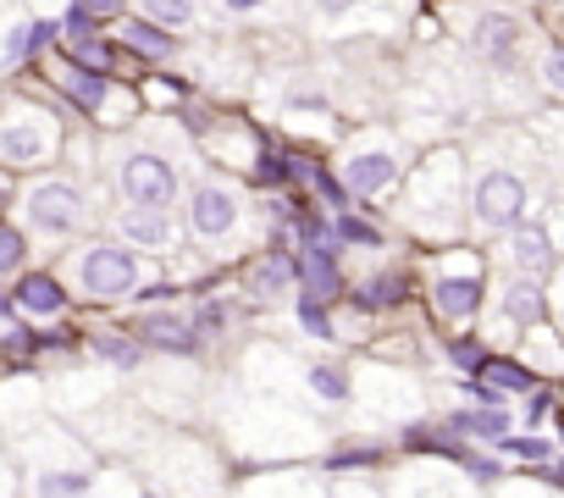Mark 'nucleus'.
<instances>
[{
    "label": "nucleus",
    "mask_w": 564,
    "mask_h": 498,
    "mask_svg": "<svg viewBox=\"0 0 564 498\" xmlns=\"http://www.w3.org/2000/svg\"><path fill=\"white\" fill-rule=\"evenodd\" d=\"M558 177H564V144H558Z\"/></svg>",
    "instance_id": "obj_44"
},
{
    "label": "nucleus",
    "mask_w": 564,
    "mask_h": 498,
    "mask_svg": "<svg viewBox=\"0 0 564 498\" xmlns=\"http://www.w3.org/2000/svg\"><path fill=\"white\" fill-rule=\"evenodd\" d=\"M481 371H487L503 393H531V388H536V371H525V366H514V360H481Z\"/></svg>",
    "instance_id": "obj_21"
},
{
    "label": "nucleus",
    "mask_w": 564,
    "mask_h": 498,
    "mask_svg": "<svg viewBox=\"0 0 564 498\" xmlns=\"http://www.w3.org/2000/svg\"><path fill=\"white\" fill-rule=\"evenodd\" d=\"M117 188H122L128 205H161V210H172V199H177V166L166 155H155V150H128L117 161Z\"/></svg>",
    "instance_id": "obj_5"
},
{
    "label": "nucleus",
    "mask_w": 564,
    "mask_h": 498,
    "mask_svg": "<svg viewBox=\"0 0 564 498\" xmlns=\"http://www.w3.org/2000/svg\"><path fill=\"white\" fill-rule=\"evenodd\" d=\"M338 238H344L349 249H377V243H382V232H377L371 221H360V216H338Z\"/></svg>",
    "instance_id": "obj_29"
},
{
    "label": "nucleus",
    "mask_w": 564,
    "mask_h": 498,
    "mask_svg": "<svg viewBox=\"0 0 564 498\" xmlns=\"http://www.w3.org/2000/svg\"><path fill=\"white\" fill-rule=\"evenodd\" d=\"M29 56H34V23H23V18H18V23H12V34H7V73H18Z\"/></svg>",
    "instance_id": "obj_26"
},
{
    "label": "nucleus",
    "mask_w": 564,
    "mask_h": 498,
    "mask_svg": "<svg viewBox=\"0 0 564 498\" xmlns=\"http://www.w3.org/2000/svg\"><path fill=\"white\" fill-rule=\"evenodd\" d=\"M481 300H487V283H481L476 272H437V283H432V305H437V316H448V322L476 316Z\"/></svg>",
    "instance_id": "obj_10"
},
{
    "label": "nucleus",
    "mask_w": 564,
    "mask_h": 498,
    "mask_svg": "<svg viewBox=\"0 0 564 498\" xmlns=\"http://www.w3.org/2000/svg\"><path fill=\"white\" fill-rule=\"evenodd\" d=\"M470 40H476V51H481L492 67H509V62H514V45H520V23H514L509 12H481Z\"/></svg>",
    "instance_id": "obj_11"
},
{
    "label": "nucleus",
    "mask_w": 564,
    "mask_h": 498,
    "mask_svg": "<svg viewBox=\"0 0 564 498\" xmlns=\"http://www.w3.org/2000/svg\"><path fill=\"white\" fill-rule=\"evenodd\" d=\"M404 294H410V278L404 272H377V278H366L360 305L366 311H393V305H404Z\"/></svg>",
    "instance_id": "obj_20"
},
{
    "label": "nucleus",
    "mask_w": 564,
    "mask_h": 498,
    "mask_svg": "<svg viewBox=\"0 0 564 498\" xmlns=\"http://www.w3.org/2000/svg\"><path fill=\"white\" fill-rule=\"evenodd\" d=\"M366 459H377V448H371V443H360V448H338L327 465H366Z\"/></svg>",
    "instance_id": "obj_39"
},
{
    "label": "nucleus",
    "mask_w": 564,
    "mask_h": 498,
    "mask_svg": "<svg viewBox=\"0 0 564 498\" xmlns=\"http://www.w3.org/2000/svg\"><path fill=\"white\" fill-rule=\"evenodd\" d=\"M294 283H300V267H294L289 256H282V249H271V256H265V261H254V272H249V294H254V300H265V305H276Z\"/></svg>",
    "instance_id": "obj_14"
},
{
    "label": "nucleus",
    "mask_w": 564,
    "mask_h": 498,
    "mask_svg": "<svg viewBox=\"0 0 564 498\" xmlns=\"http://www.w3.org/2000/svg\"><path fill=\"white\" fill-rule=\"evenodd\" d=\"M448 426H454L459 437H487V443H503V437H509V415H503L498 404L454 410V415H448Z\"/></svg>",
    "instance_id": "obj_18"
},
{
    "label": "nucleus",
    "mask_w": 564,
    "mask_h": 498,
    "mask_svg": "<svg viewBox=\"0 0 564 498\" xmlns=\"http://www.w3.org/2000/svg\"><path fill=\"white\" fill-rule=\"evenodd\" d=\"M509 256H514V267L520 272H531V278H542V272H553V232L542 227V221H514V232H509Z\"/></svg>",
    "instance_id": "obj_12"
},
{
    "label": "nucleus",
    "mask_w": 564,
    "mask_h": 498,
    "mask_svg": "<svg viewBox=\"0 0 564 498\" xmlns=\"http://www.w3.org/2000/svg\"><path fill=\"white\" fill-rule=\"evenodd\" d=\"M122 40H128V51H144L150 62H166V56H172V34H166V23H155V18H133V23L122 29Z\"/></svg>",
    "instance_id": "obj_19"
},
{
    "label": "nucleus",
    "mask_w": 564,
    "mask_h": 498,
    "mask_svg": "<svg viewBox=\"0 0 564 498\" xmlns=\"http://www.w3.org/2000/svg\"><path fill=\"white\" fill-rule=\"evenodd\" d=\"M300 172L316 183V194H322L327 205H349V194H355V188H349V183H338V177H333L322 161H300Z\"/></svg>",
    "instance_id": "obj_23"
},
{
    "label": "nucleus",
    "mask_w": 564,
    "mask_h": 498,
    "mask_svg": "<svg viewBox=\"0 0 564 498\" xmlns=\"http://www.w3.org/2000/svg\"><path fill=\"white\" fill-rule=\"evenodd\" d=\"M300 243H305V249H322V243H327V221H316V216H300Z\"/></svg>",
    "instance_id": "obj_37"
},
{
    "label": "nucleus",
    "mask_w": 564,
    "mask_h": 498,
    "mask_svg": "<svg viewBox=\"0 0 564 498\" xmlns=\"http://www.w3.org/2000/svg\"><path fill=\"white\" fill-rule=\"evenodd\" d=\"M558 327H564V305H558Z\"/></svg>",
    "instance_id": "obj_45"
},
{
    "label": "nucleus",
    "mask_w": 564,
    "mask_h": 498,
    "mask_svg": "<svg viewBox=\"0 0 564 498\" xmlns=\"http://www.w3.org/2000/svg\"><path fill=\"white\" fill-rule=\"evenodd\" d=\"M254 177H260V183H271V188H276V183H282V177H289V161H282V155H260V161H254Z\"/></svg>",
    "instance_id": "obj_36"
},
{
    "label": "nucleus",
    "mask_w": 564,
    "mask_h": 498,
    "mask_svg": "<svg viewBox=\"0 0 564 498\" xmlns=\"http://www.w3.org/2000/svg\"><path fill=\"white\" fill-rule=\"evenodd\" d=\"M547 410H553V399H547L542 388H531V393H525V421L536 426V421H547Z\"/></svg>",
    "instance_id": "obj_38"
},
{
    "label": "nucleus",
    "mask_w": 564,
    "mask_h": 498,
    "mask_svg": "<svg viewBox=\"0 0 564 498\" xmlns=\"http://www.w3.org/2000/svg\"><path fill=\"white\" fill-rule=\"evenodd\" d=\"M503 316L514 322V327H536L542 316H547V300H542V283L531 278V272H520L509 289H503Z\"/></svg>",
    "instance_id": "obj_17"
},
{
    "label": "nucleus",
    "mask_w": 564,
    "mask_h": 498,
    "mask_svg": "<svg viewBox=\"0 0 564 498\" xmlns=\"http://www.w3.org/2000/svg\"><path fill=\"white\" fill-rule=\"evenodd\" d=\"M300 289L311 300H338L344 294V272H338V256L322 243V249H305V261H300Z\"/></svg>",
    "instance_id": "obj_13"
},
{
    "label": "nucleus",
    "mask_w": 564,
    "mask_h": 498,
    "mask_svg": "<svg viewBox=\"0 0 564 498\" xmlns=\"http://www.w3.org/2000/svg\"><path fill=\"white\" fill-rule=\"evenodd\" d=\"M300 327H305L311 338H333V322H327V300H311V294H305V305H300Z\"/></svg>",
    "instance_id": "obj_31"
},
{
    "label": "nucleus",
    "mask_w": 564,
    "mask_h": 498,
    "mask_svg": "<svg viewBox=\"0 0 564 498\" xmlns=\"http://www.w3.org/2000/svg\"><path fill=\"white\" fill-rule=\"evenodd\" d=\"M84 216H89V205H84L78 183H67V177H45V183H34V188L23 194V221H29L34 232H45V238L78 232Z\"/></svg>",
    "instance_id": "obj_4"
},
{
    "label": "nucleus",
    "mask_w": 564,
    "mask_h": 498,
    "mask_svg": "<svg viewBox=\"0 0 564 498\" xmlns=\"http://www.w3.org/2000/svg\"><path fill=\"white\" fill-rule=\"evenodd\" d=\"M62 95L78 106V111H100L111 100V84H106V67H89V62H73L62 73Z\"/></svg>",
    "instance_id": "obj_15"
},
{
    "label": "nucleus",
    "mask_w": 564,
    "mask_h": 498,
    "mask_svg": "<svg viewBox=\"0 0 564 498\" xmlns=\"http://www.w3.org/2000/svg\"><path fill=\"white\" fill-rule=\"evenodd\" d=\"M56 150H62L56 117L34 100H7V117H0V155H7V166H40Z\"/></svg>",
    "instance_id": "obj_2"
},
{
    "label": "nucleus",
    "mask_w": 564,
    "mask_h": 498,
    "mask_svg": "<svg viewBox=\"0 0 564 498\" xmlns=\"http://www.w3.org/2000/svg\"><path fill=\"white\" fill-rule=\"evenodd\" d=\"M188 216H194V232H199L205 243H221V238H232V232H238L243 205H238V194H232L227 183H199V188H194Z\"/></svg>",
    "instance_id": "obj_6"
},
{
    "label": "nucleus",
    "mask_w": 564,
    "mask_h": 498,
    "mask_svg": "<svg viewBox=\"0 0 564 498\" xmlns=\"http://www.w3.org/2000/svg\"><path fill=\"white\" fill-rule=\"evenodd\" d=\"M12 305H18V311H34V316H62V311H67V289H62L56 278L34 272V278H18V283H12Z\"/></svg>",
    "instance_id": "obj_16"
},
{
    "label": "nucleus",
    "mask_w": 564,
    "mask_h": 498,
    "mask_svg": "<svg viewBox=\"0 0 564 498\" xmlns=\"http://www.w3.org/2000/svg\"><path fill=\"white\" fill-rule=\"evenodd\" d=\"M23 249H29L23 227H7V232H0V272H7V278H18V267H23Z\"/></svg>",
    "instance_id": "obj_30"
},
{
    "label": "nucleus",
    "mask_w": 564,
    "mask_h": 498,
    "mask_svg": "<svg viewBox=\"0 0 564 498\" xmlns=\"http://www.w3.org/2000/svg\"><path fill=\"white\" fill-rule=\"evenodd\" d=\"M117 238H128L133 249H150V256H161V249H172L177 227H172V210L161 205H128L117 216Z\"/></svg>",
    "instance_id": "obj_9"
},
{
    "label": "nucleus",
    "mask_w": 564,
    "mask_h": 498,
    "mask_svg": "<svg viewBox=\"0 0 564 498\" xmlns=\"http://www.w3.org/2000/svg\"><path fill=\"white\" fill-rule=\"evenodd\" d=\"M503 448H509V454H520V459H531V465L553 459V443H542V437H503Z\"/></svg>",
    "instance_id": "obj_33"
},
{
    "label": "nucleus",
    "mask_w": 564,
    "mask_h": 498,
    "mask_svg": "<svg viewBox=\"0 0 564 498\" xmlns=\"http://www.w3.org/2000/svg\"><path fill=\"white\" fill-rule=\"evenodd\" d=\"M128 333L150 349H166V355H194L199 349V322L177 316V311H144L128 322Z\"/></svg>",
    "instance_id": "obj_7"
},
{
    "label": "nucleus",
    "mask_w": 564,
    "mask_h": 498,
    "mask_svg": "<svg viewBox=\"0 0 564 498\" xmlns=\"http://www.w3.org/2000/svg\"><path fill=\"white\" fill-rule=\"evenodd\" d=\"M553 481H558V487H564V459H558V465H553Z\"/></svg>",
    "instance_id": "obj_43"
},
{
    "label": "nucleus",
    "mask_w": 564,
    "mask_h": 498,
    "mask_svg": "<svg viewBox=\"0 0 564 498\" xmlns=\"http://www.w3.org/2000/svg\"><path fill=\"white\" fill-rule=\"evenodd\" d=\"M227 12H254V7H265V0H221Z\"/></svg>",
    "instance_id": "obj_42"
},
{
    "label": "nucleus",
    "mask_w": 564,
    "mask_h": 498,
    "mask_svg": "<svg viewBox=\"0 0 564 498\" xmlns=\"http://www.w3.org/2000/svg\"><path fill=\"white\" fill-rule=\"evenodd\" d=\"M73 278H78L84 300H128L133 289H144V261H139V249L95 243L73 261Z\"/></svg>",
    "instance_id": "obj_3"
},
{
    "label": "nucleus",
    "mask_w": 564,
    "mask_h": 498,
    "mask_svg": "<svg viewBox=\"0 0 564 498\" xmlns=\"http://www.w3.org/2000/svg\"><path fill=\"white\" fill-rule=\"evenodd\" d=\"M84 7H89L100 23H111V18H122V7H128V0H84Z\"/></svg>",
    "instance_id": "obj_40"
},
{
    "label": "nucleus",
    "mask_w": 564,
    "mask_h": 498,
    "mask_svg": "<svg viewBox=\"0 0 564 498\" xmlns=\"http://www.w3.org/2000/svg\"><path fill=\"white\" fill-rule=\"evenodd\" d=\"M144 18H155V23H166V29H188L194 0H144Z\"/></svg>",
    "instance_id": "obj_25"
},
{
    "label": "nucleus",
    "mask_w": 564,
    "mask_h": 498,
    "mask_svg": "<svg viewBox=\"0 0 564 498\" xmlns=\"http://www.w3.org/2000/svg\"><path fill=\"white\" fill-rule=\"evenodd\" d=\"M465 194H470V221H476L481 232H503V227H514L520 210H525V199H531L525 172H514V166H503V161L476 166Z\"/></svg>",
    "instance_id": "obj_1"
},
{
    "label": "nucleus",
    "mask_w": 564,
    "mask_h": 498,
    "mask_svg": "<svg viewBox=\"0 0 564 498\" xmlns=\"http://www.w3.org/2000/svg\"><path fill=\"white\" fill-rule=\"evenodd\" d=\"M399 172H404L399 150H388V144H366V150H349L344 183L355 188V199H377V194H382Z\"/></svg>",
    "instance_id": "obj_8"
},
{
    "label": "nucleus",
    "mask_w": 564,
    "mask_h": 498,
    "mask_svg": "<svg viewBox=\"0 0 564 498\" xmlns=\"http://www.w3.org/2000/svg\"><path fill=\"white\" fill-rule=\"evenodd\" d=\"M34 487H40V492H89L95 476H89V470H45Z\"/></svg>",
    "instance_id": "obj_28"
},
{
    "label": "nucleus",
    "mask_w": 564,
    "mask_h": 498,
    "mask_svg": "<svg viewBox=\"0 0 564 498\" xmlns=\"http://www.w3.org/2000/svg\"><path fill=\"white\" fill-rule=\"evenodd\" d=\"M194 322H199V333H221V327H227V305H221V300H205Z\"/></svg>",
    "instance_id": "obj_34"
},
{
    "label": "nucleus",
    "mask_w": 564,
    "mask_h": 498,
    "mask_svg": "<svg viewBox=\"0 0 564 498\" xmlns=\"http://www.w3.org/2000/svg\"><path fill=\"white\" fill-rule=\"evenodd\" d=\"M62 34L73 40V51H89V45H95V34H100V18H95V12L84 7V0H78V7L67 12V23H62Z\"/></svg>",
    "instance_id": "obj_22"
},
{
    "label": "nucleus",
    "mask_w": 564,
    "mask_h": 498,
    "mask_svg": "<svg viewBox=\"0 0 564 498\" xmlns=\"http://www.w3.org/2000/svg\"><path fill=\"white\" fill-rule=\"evenodd\" d=\"M311 388H316L322 399H333V404H338V399H349V377H344V371H338L333 360L311 366Z\"/></svg>",
    "instance_id": "obj_24"
},
{
    "label": "nucleus",
    "mask_w": 564,
    "mask_h": 498,
    "mask_svg": "<svg viewBox=\"0 0 564 498\" xmlns=\"http://www.w3.org/2000/svg\"><path fill=\"white\" fill-rule=\"evenodd\" d=\"M95 355H106L111 366L133 371V366H139V338H133V333H128V338H95Z\"/></svg>",
    "instance_id": "obj_27"
},
{
    "label": "nucleus",
    "mask_w": 564,
    "mask_h": 498,
    "mask_svg": "<svg viewBox=\"0 0 564 498\" xmlns=\"http://www.w3.org/2000/svg\"><path fill=\"white\" fill-rule=\"evenodd\" d=\"M542 89L564 100V40L547 45V56H542Z\"/></svg>",
    "instance_id": "obj_32"
},
{
    "label": "nucleus",
    "mask_w": 564,
    "mask_h": 498,
    "mask_svg": "<svg viewBox=\"0 0 564 498\" xmlns=\"http://www.w3.org/2000/svg\"><path fill=\"white\" fill-rule=\"evenodd\" d=\"M448 355H454V366H465V371H481V360H487V355H481V344H476V338H459V344H454V349H448Z\"/></svg>",
    "instance_id": "obj_35"
},
{
    "label": "nucleus",
    "mask_w": 564,
    "mask_h": 498,
    "mask_svg": "<svg viewBox=\"0 0 564 498\" xmlns=\"http://www.w3.org/2000/svg\"><path fill=\"white\" fill-rule=\"evenodd\" d=\"M56 34H62V23H34V51H45Z\"/></svg>",
    "instance_id": "obj_41"
}]
</instances>
